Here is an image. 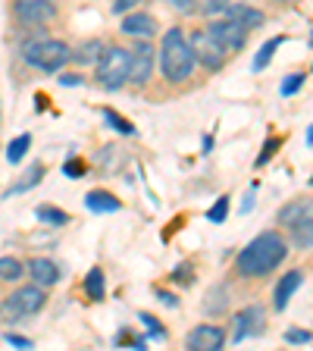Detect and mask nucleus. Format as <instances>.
Here are the masks:
<instances>
[{
    "mask_svg": "<svg viewBox=\"0 0 313 351\" xmlns=\"http://www.w3.org/2000/svg\"><path fill=\"white\" fill-rule=\"evenodd\" d=\"M288 251H292V245H288L276 229H266V232H260L257 239H251V245H245V248L238 251V257H235V273H238L241 279L270 276V273H276L285 263Z\"/></svg>",
    "mask_w": 313,
    "mask_h": 351,
    "instance_id": "f257e3e1",
    "label": "nucleus"
},
{
    "mask_svg": "<svg viewBox=\"0 0 313 351\" xmlns=\"http://www.w3.org/2000/svg\"><path fill=\"white\" fill-rule=\"evenodd\" d=\"M160 73L169 85H182L195 75V53L182 25H175L160 41Z\"/></svg>",
    "mask_w": 313,
    "mask_h": 351,
    "instance_id": "f03ea898",
    "label": "nucleus"
},
{
    "mask_svg": "<svg viewBox=\"0 0 313 351\" xmlns=\"http://www.w3.org/2000/svg\"><path fill=\"white\" fill-rule=\"evenodd\" d=\"M69 44L60 38H41V41H25L22 44V60L29 66H38L41 73H60L69 63Z\"/></svg>",
    "mask_w": 313,
    "mask_h": 351,
    "instance_id": "7ed1b4c3",
    "label": "nucleus"
},
{
    "mask_svg": "<svg viewBox=\"0 0 313 351\" xmlns=\"http://www.w3.org/2000/svg\"><path fill=\"white\" fill-rule=\"evenodd\" d=\"M95 82L107 91H119L129 82V47L107 44L95 63Z\"/></svg>",
    "mask_w": 313,
    "mask_h": 351,
    "instance_id": "20e7f679",
    "label": "nucleus"
},
{
    "mask_svg": "<svg viewBox=\"0 0 313 351\" xmlns=\"http://www.w3.org/2000/svg\"><path fill=\"white\" fill-rule=\"evenodd\" d=\"M44 304H47V292H44L41 285H35V282L22 285V289H16V292L0 304V320L16 323V320H22V317L38 314Z\"/></svg>",
    "mask_w": 313,
    "mask_h": 351,
    "instance_id": "39448f33",
    "label": "nucleus"
},
{
    "mask_svg": "<svg viewBox=\"0 0 313 351\" xmlns=\"http://www.w3.org/2000/svg\"><path fill=\"white\" fill-rule=\"evenodd\" d=\"M188 44H191V53H195V63H201L207 73H219V69H226L229 51L207 29L204 32H195V35L188 38Z\"/></svg>",
    "mask_w": 313,
    "mask_h": 351,
    "instance_id": "423d86ee",
    "label": "nucleus"
},
{
    "mask_svg": "<svg viewBox=\"0 0 313 351\" xmlns=\"http://www.w3.org/2000/svg\"><path fill=\"white\" fill-rule=\"evenodd\" d=\"M153 66H157V51L147 38L129 47V85L145 88L153 79Z\"/></svg>",
    "mask_w": 313,
    "mask_h": 351,
    "instance_id": "0eeeda50",
    "label": "nucleus"
},
{
    "mask_svg": "<svg viewBox=\"0 0 313 351\" xmlns=\"http://www.w3.org/2000/svg\"><path fill=\"white\" fill-rule=\"evenodd\" d=\"M57 3L53 0H16L13 16L22 25H51L57 19Z\"/></svg>",
    "mask_w": 313,
    "mask_h": 351,
    "instance_id": "6e6552de",
    "label": "nucleus"
},
{
    "mask_svg": "<svg viewBox=\"0 0 313 351\" xmlns=\"http://www.w3.org/2000/svg\"><path fill=\"white\" fill-rule=\"evenodd\" d=\"M226 329L216 326V323H197L195 329H188L185 336V348L191 351H219L226 345Z\"/></svg>",
    "mask_w": 313,
    "mask_h": 351,
    "instance_id": "1a4fd4ad",
    "label": "nucleus"
},
{
    "mask_svg": "<svg viewBox=\"0 0 313 351\" xmlns=\"http://www.w3.org/2000/svg\"><path fill=\"white\" fill-rule=\"evenodd\" d=\"M207 32H210V35L216 38V41L223 44L229 53H232V51H241V47L248 44V32L241 29L235 19H229V16H219V19H213L210 25H207Z\"/></svg>",
    "mask_w": 313,
    "mask_h": 351,
    "instance_id": "9d476101",
    "label": "nucleus"
},
{
    "mask_svg": "<svg viewBox=\"0 0 313 351\" xmlns=\"http://www.w3.org/2000/svg\"><path fill=\"white\" fill-rule=\"evenodd\" d=\"M263 307L260 304H248L241 307L238 314H235V326H232V342H245L248 336H260L263 332Z\"/></svg>",
    "mask_w": 313,
    "mask_h": 351,
    "instance_id": "9b49d317",
    "label": "nucleus"
},
{
    "mask_svg": "<svg viewBox=\"0 0 313 351\" xmlns=\"http://www.w3.org/2000/svg\"><path fill=\"white\" fill-rule=\"evenodd\" d=\"M304 279H307V270H301V267L282 273V279L276 282V292H273V307H276V311H285L288 301H292V295L304 285Z\"/></svg>",
    "mask_w": 313,
    "mask_h": 351,
    "instance_id": "f8f14e48",
    "label": "nucleus"
},
{
    "mask_svg": "<svg viewBox=\"0 0 313 351\" xmlns=\"http://www.w3.org/2000/svg\"><path fill=\"white\" fill-rule=\"evenodd\" d=\"M223 16L235 19L245 32H257L266 25V13H263L260 7H251V3H229V7L223 10Z\"/></svg>",
    "mask_w": 313,
    "mask_h": 351,
    "instance_id": "ddd939ff",
    "label": "nucleus"
},
{
    "mask_svg": "<svg viewBox=\"0 0 313 351\" xmlns=\"http://www.w3.org/2000/svg\"><path fill=\"white\" fill-rule=\"evenodd\" d=\"M25 273H29V279L35 285H41V289H53V285L60 282V267L51 257H32V261L25 263Z\"/></svg>",
    "mask_w": 313,
    "mask_h": 351,
    "instance_id": "4468645a",
    "label": "nucleus"
},
{
    "mask_svg": "<svg viewBox=\"0 0 313 351\" xmlns=\"http://www.w3.org/2000/svg\"><path fill=\"white\" fill-rule=\"evenodd\" d=\"M119 29H123V35L132 38H153L157 35V19L151 13H123Z\"/></svg>",
    "mask_w": 313,
    "mask_h": 351,
    "instance_id": "2eb2a0df",
    "label": "nucleus"
},
{
    "mask_svg": "<svg viewBox=\"0 0 313 351\" xmlns=\"http://www.w3.org/2000/svg\"><path fill=\"white\" fill-rule=\"evenodd\" d=\"M304 217H310V197H295V201H288V204L279 207L276 223L282 229H292L295 223H298V219H304Z\"/></svg>",
    "mask_w": 313,
    "mask_h": 351,
    "instance_id": "dca6fc26",
    "label": "nucleus"
},
{
    "mask_svg": "<svg viewBox=\"0 0 313 351\" xmlns=\"http://www.w3.org/2000/svg\"><path fill=\"white\" fill-rule=\"evenodd\" d=\"M85 207L95 213H116V210H123V201H119L116 195H110V191L95 189L85 195Z\"/></svg>",
    "mask_w": 313,
    "mask_h": 351,
    "instance_id": "f3484780",
    "label": "nucleus"
},
{
    "mask_svg": "<svg viewBox=\"0 0 313 351\" xmlns=\"http://www.w3.org/2000/svg\"><path fill=\"white\" fill-rule=\"evenodd\" d=\"M82 289H85V298L88 301H103V295H107V276H103V270L101 267H91V270L85 273V285H82Z\"/></svg>",
    "mask_w": 313,
    "mask_h": 351,
    "instance_id": "a211bd4d",
    "label": "nucleus"
},
{
    "mask_svg": "<svg viewBox=\"0 0 313 351\" xmlns=\"http://www.w3.org/2000/svg\"><path fill=\"white\" fill-rule=\"evenodd\" d=\"M310 245H313V217H304L292 226V248L310 251Z\"/></svg>",
    "mask_w": 313,
    "mask_h": 351,
    "instance_id": "6ab92c4d",
    "label": "nucleus"
},
{
    "mask_svg": "<svg viewBox=\"0 0 313 351\" xmlns=\"http://www.w3.org/2000/svg\"><path fill=\"white\" fill-rule=\"evenodd\" d=\"M103 47L107 44L103 41H97V38H91V41H85L82 47H75V51H69V60H75V63H82V66H88V63H97V57L103 53Z\"/></svg>",
    "mask_w": 313,
    "mask_h": 351,
    "instance_id": "aec40b11",
    "label": "nucleus"
},
{
    "mask_svg": "<svg viewBox=\"0 0 313 351\" xmlns=\"http://www.w3.org/2000/svg\"><path fill=\"white\" fill-rule=\"evenodd\" d=\"M285 41H288V38H285V35H276V38H270V41L263 44L260 51H257V57H254V73H263V69L270 66V60L276 57V51H279V47H282Z\"/></svg>",
    "mask_w": 313,
    "mask_h": 351,
    "instance_id": "412c9836",
    "label": "nucleus"
},
{
    "mask_svg": "<svg viewBox=\"0 0 313 351\" xmlns=\"http://www.w3.org/2000/svg\"><path fill=\"white\" fill-rule=\"evenodd\" d=\"M25 276V263L19 257H0V282H19Z\"/></svg>",
    "mask_w": 313,
    "mask_h": 351,
    "instance_id": "4be33fe9",
    "label": "nucleus"
},
{
    "mask_svg": "<svg viewBox=\"0 0 313 351\" xmlns=\"http://www.w3.org/2000/svg\"><path fill=\"white\" fill-rule=\"evenodd\" d=\"M35 217L41 219V223H51V226H66V223H69V213L53 207V204H41L35 210Z\"/></svg>",
    "mask_w": 313,
    "mask_h": 351,
    "instance_id": "5701e85b",
    "label": "nucleus"
},
{
    "mask_svg": "<svg viewBox=\"0 0 313 351\" xmlns=\"http://www.w3.org/2000/svg\"><path fill=\"white\" fill-rule=\"evenodd\" d=\"M204 311L207 314H226L229 311V292L223 289V285L210 289V301H204Z\"/></svg>",
    "mask_w": 313,
    "mask_h": 351,
    "instance_id": "b1692460",
    "label": "nucleus"
},
{
    "mask_svg": "<svg viewBox=\"0 0 313 351\" xmlns=\"http://www.w3.org/2000/svg\"><path fill=\"white\" fill-rule=\"evenodd\" d=\"M101 117L107 119V123L113 125V129H116V132H123V135H135V125H132L129 119L123 117V113H116V110H113V107H101Z\"/></svg>",
    "mask_w": 313,
    "mask_h": 351,
    "instance_id": "393cba45",
    "label": "nucleus"
},
{
    "mask_svg": "<svg viewBox=\"0 0 313 351\" xmlns=\"http://www.w3.org/2000/svg\"><path fill=\"white\" fill-rule=\"evenodd\" d=\"M29 145H32L29 132H25V135H19V138H13V141H10V147H7V160L10 163H19L22 157H25V151H29Z\"/></svg>",
    "mask_w": 313,
    "mask_h": 351,
    "instance_id": "a878e982",
    "label": "nucleus"
},
{
    "mask_svg": "<svg viewBox=\"0 0 313 351\" xmlns=\"http://www.w3.org/2000/svg\"><path fill=\"white\" fill-rule=\"evenodd\" d=\"M41 179H44V163H35V167H32V176H29V179H22L19 185H13V189L7 191V197H13L16 191H29V189H35V185L41 182Z\"/></svg>",
    "mask_w": 313,
    "mask_h": 351,
    "instance_id": "bb28decb",
    "label": "nucleus"
},
{
    "mask_svg": "<svg viewBox=\"0 0 313 351\" xmlns=\"http://www.w3.org/2000/svg\"><path fill=\"white\" fill-rule=\"evenodd\" d=\"M304 82H307V73H304V69H301V73H292L288 79L282 82V97H292L295 91H301V88H304Z\"/></svg>",
    "mask_w": 313,
    "mask_h": 351,
    "instance_id": "cd10ccee",
    "label": "nucleus"
},
{
    "mask_svg": "<svg viewBox=\"0 0 313 351\" xmlns=\"http://www.w3.org/2000/svg\"><path fill=\"white\" fill-rule=\"evenodd\" d=\"M226 217H229V197H216V204L207 210V219L210 223H226Z\"/></svg>",
    "mask_w": 313,
    "mask_h": 351,
    "instance_id": "c85d7f7f",
    "label": "nucleus"
},
{
    "mask_svg": "<svg viewBox=\"0 0 313 351\" xmlns=\"http://www.w3.org/2000/svg\"><path fill=\"white\" fill-rule=\"evenodd\" d=\"M138 320L145 323V326H147V332H151L153 339H166V329L160 326V320H157V317H151V314H147V311H141V314H138Z\"/></svg>",
    "mask_w": 313,
    "mask_h": 351,
    "instance_id": "c756f323",
    "label": "nucleus"
},
{
    "mask_svg": "<svg viewBox=\"0 0 313 351\" xmlns=\"http://www.w3.org/2000/svg\"><path fill=\"white\" fill-rule=\"evenodd\" d=\"M229 3H232V0H197V10H201V13H207V16H219L223 10L229 7Z\"/></svg>",
    "mask_w": 313,
    "mask_h": 351,
    "instance_id": "7c9ffc66",
    "label": "nucleus"
},
{
    "mask_svg": "<svg viewBox=\"0 0 313 351\" xmlns=\"http://www.w3.org/2000/svg\"><path fill=\"white\" fill-rule=\"evenodd\" d=\"M279 145H282V138H266V145H263V154L257 157V167H266V163H270V157L279 151Z\"/></svg>",
    "mask_w": 313,
    "mask_h": 351,
    "instance_id": "2f4dec72",
    "label": "nucleus"
},
{
    "mask_svg": "<svg viewBox=\"0 0 313 351\" xmlns=\"http://www.w3.org/2000/svg\"><path fill=\"white\" fill-rule=\"evenodd\" d=\"M310 329H288L285 332V342H292V345H310Z\"/></svg>",
    "mask_w": 313,
    "mask_h": 351,
    "instance_id": "473e14b6",
    "label": "nucleus"
},
{
    "mask_svg": "<svg viewBox=\"0 0 313 351\" xmlns=\"http://www.w3.org/2000/svg\"><path fill=\"white\" fill-rule=\"evenodd\" d=\"M116 345H132V348H145V339L141 336H135V332H129V329H123V332H119L116 336Z\"/></svg>",
    "mask_w": 313,
    "mask_h": 351,
    "instance_id": "72a5a7b5",
    "label": "nucleus"
},
{
    "mask_svg": "<svg viewBox=\"0 0 313 351\" xmlns=\"http://www.w3.org/2000/svg\"><path fill=\"white\" fill-rule=\"evenodd\" d=\"M63 173L69 176V179H82V176H85V160H66Z\"/></svg>",
    "mask_w": 313,
    "mask_h": 351,
    "instance_id": "f704fd0d",
    "label": "nucleus"
},
{
    "mask_svg": "<svg viewBox=\"0 0 313 351\" xmlns=\"http://www.w3.org/2000/svg\"><path fill=\"white\" fill-rule=\"evenodd\" d=\"M141 0H113V13L123 16V13H132V10L138 7Z\"/></svg>",
    "mask_w": 313,
    "mask_h": 351,
    "instance_id": "c9c22d12",
    "label": "nucleus"
},
{
    "mask_svg": "<svg viewBox=\"0 0 313 351\" xmlns=\"http://www.w3.org/2000/svg\"><path fill=\"white\" fill-rule=\"evenodd\" d=\"M173 279H182V282H191V263H179L173 270Z\"/></svg>",
    "mask_w": 313,
    "mask_h": 351,
    "instance_id": "e433bc0d",
    "label": "nucleus"
},
{
    "mask_svg": "<svg viewBox=\"0 0 313 351\" xmlns=\"http://www.w3.org/2000/svg\"><path fill=\"white\" fill-rule=\"evenodd\" d=\"M153 292H157V298H160L166 307H179V298H175L173 292H166V289H153Z\"/></svg>",
    "mask_w": 313,
    "mask_h": 351,
    "instance_id": "4c0bfd02",
    "label": "nucleus"
},
{
    "mask_svg": "<svg viewBox=\"0 0 313 351\" xmlns=\"http://www.w3.org/2000/svg\"><path fill=\"white\" fill-rule=\"evenodd\" d=\"M175 10H182V13H195L197 10V0H169Z\"/></svg>",
    "mask_w": 313,
    "mask_h": 351,
    "instance_id": "58836bf2",
    "label": "nucleus"
},
{
    "mask_svg": "<svg viewBox=\"0 0 313 351\" xmlns=\"http://www.w3.org/2000/svg\"><path fill=\"white\" fill-rule=\"evenodd\" d=\"M3 339H7L10 345H19V348H32V339H25V336H13V332H7Z\"/></svg>",
    "mask_w": 313,
    "mask_h": 351,
    "instance_id": "ea45409f",
    "label": "nucleus"
},
{
    "mask_svg": "<svg viewBox=\"0 0 313 351\" xmlns=\"http://www.w3.org/2000/svg\"><path fill=\"white\" fill-rule=\"evenodd\" d=\"M82 82H85V79H82L79 73H75V75H60V85H66V88H69V85H82Z\"/></svg>",
    "mask_w": 313,
    "mask_h": 351,
    "instance_id": "a19ab883",
    "label": "nucleus"
},
{
    "mask_svg": "<svg viewBox=\"0 0 313 351\" xmlns=\"http://www.w3.org/2000/svg\"><path fill=\"white\" fill-rule=\"evenodd\" d=\"M251 210H254V191H248L245 204H241V213H251Z\"/></svg>",
    "mask_w": 313,
    "mask_h": 351,
    "instance_id": "79ce46f5",
    "label": "nucleus"
},
{
    "mask_svg": "<svg viewBox=\"0 0 313 351\" xmlns=\"http://www.w3.org/2000/svg\"><path fill=\"white\" fill-rule=\"evenodd\" d=\"M304 141H307V147L313 145V129H310V125H307V132H304Z\"/></svg>",
    "mask_w": 313,
    "mask_h": 351,
    "instance_id": "37998d69",
    "label": "nucleus"
},
{
    "mask_svg": "<svg viewBox=\"0 0 313 351\" xmlns=\"http://www.w3.org/2000/svg\"><path fill=\"white\" fill-rule=\"evenodd\" d=\"M273 3H295V0H273Z\"/></svg>",
    "mask_w": 313,
    "mask_h": 351,
    "instance_id": "c03bdc74",
    "label": "nucleus"
}]
</instances>
